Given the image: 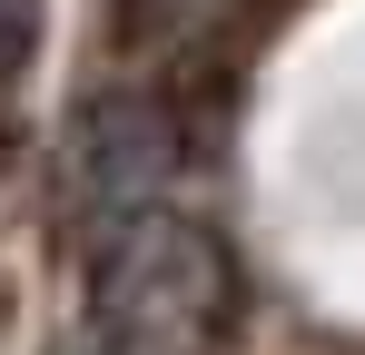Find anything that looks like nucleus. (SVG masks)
<instances>
[{"instance_id":"4","label":"nucleus","mask_w":365,"mask_h":355,"mask_svg":"<svg viewBox=\"0 0 365 355\" xmlns=\"http://www.w3.org/2000/svg\"><path fill=\"white\" fill-rule=\"evenodd\" d=\"M30 20H40V0H0V69H20V50H30Z\"/></svg>"},{"instance_id":"2","label":"nucleus","mask_w":365,"mask_h":355,"mask_svg":"<svg viewBox=\"0 0 365 355\" xmlns=\"http://www.w3.org/2000/svg\"><path fill=\"white\" fill-rule=\"evenodd\" d=\"M168 158H178V118L158 89H109L79 109V207H89V237L158 207L168 187Z\"/></svg>"},{"instance_id":"1","label":"nucleus","mask_w":365,"mask_h":355,"mask_svg":"<svg viewBox=\"0 0 365 355\" xmlns=\"http://www.w3.org/2000/svg\"><path fill=\"white\" fill-rule=\"evenodd\" d=\"M89 306H99L109 355H207L227 336L237 267H227V247L187 207L158 197V207L119 217V227H99V247H89Z\"/></svg>"},{"instance_id":"3","label":"nucleus","mask_w":365,"mask_h":355,"mask_svg":"<svg viewBox=\"0 0 365 355\" xmlns=\"http://www.w3.org/2000/svg\"><path fill=\"white\" fill-rule=\"evenodd\" d=\"M257 0H119V50L138 69H197L207 50H227Z\"/></svg>"}]
</instances>
